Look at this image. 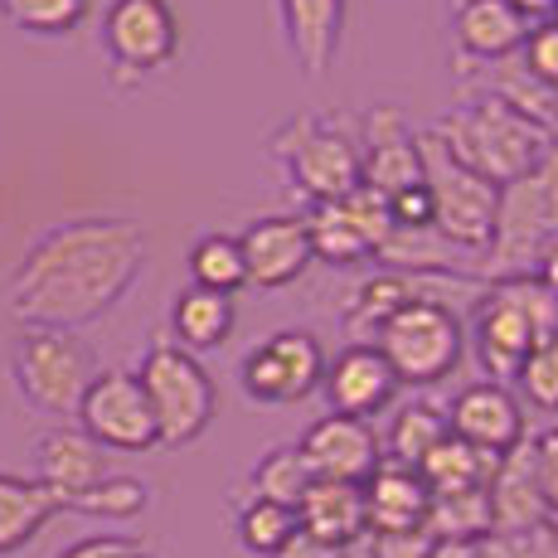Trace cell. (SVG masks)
<instances>
[{"label":"cell","instance_id":"cell-1","mask_svg":"<svg viewBox=\"0 0 558 558\" xmlns=\"http://www.w3.org/2000/svg\"><path fill=\"white\" fill-rule=\"evenodd\" d=\"M151 239L136 219H63L25 248L10 272L5 306L25 330H73L112 316L146 272Z\"/></svg>","mask_w":558,"mask_h":558},{"label":"cell","instance_id":"cell-2","mask_svg":"<svg viewBox=\"0 0 558 558\" xmlns=\"http://www.w3.org/2000/svg\"><path fill=\"white\" fill-rule=\"evenodd\" d=\"M427 136H433L457 166L476 170V175L490 180L496 190L510 185V180H520L524 170H534L558 146L534 117L514 112L510 102L490 98V93L476 102H461L452 112H442L433 126H427Z\"/></svg>","mask_w":558,"mask_h":558},{"label":"cell","instance_id":"cell-3","mask_svg":"<svg viewBox=\"0 0 558 558\" xmlns=\"http://www.w3.org/2000/svg\"><path fill=\"white\" fill-rule=\"evenodd\" d=\"M549 336H558V296L534 272L496 277L471 316L476 360L490 374V384H510L530 360V350Z\"/></svg>","mask_w":558,"mask_h":558},{"label":"cell","instance_id":"cell-4","mask_svg":"<svg viewBox=\"0 0 558 558\" xmlns=\"http://www.w3.org/2000/svg\"><path fill=\"white\" fill-rule=\"evenodd\" d=\"M132 374L156 413L160 447H190L209 433L214 413H219V389H214L199 355L180 350L170 336H156Z\"/></svg>","mask_w":558,"mask_h":558},{"label":"cell","instance_id":"cell-5","mask_svg":"<svg viewBox=\"0 0 558 558\" xmlns=\"http://www.w3.org/2000/svg\"><path fill=\"white\" fill-rule=\"evenodd\" d=\"M272 160L287 170V185L306 204H330L345 199L364 185L360 170V142L330 117H292L272 132Z\"/></svg>","mask_w":558,"mask_h":558},{"label":"cell","instance_id":"cell-6","mask_svg":"<svg viewBox=\"0 0 558 558\" xmlns=\"http://www.w3.org/2000/svg\"><path fill=\"white\" fill-rule=\"evenodd\" d=\"M384 360H389L393 379L408 389H433L461 364L466 350V326L452 306H442L437 296H417V302L399 306L369 340Z\"/></svg>","mask_w":558,"mask_h":558},{"label":"cell","instance_id":"cell-7","mask_svg":"<svg viewBox=\"0 0 558 558\" xmlns=\"http://www.w3.org/2000/svg\"><path fill=\"white\" fill-rule=\"evenodd\" d=\"M558 239V146L539 160L534 170H524L520 180L500 185L496 199V233H490V267L496 277H524L530 267H539V257L549 253Z\"/></svg>","mask_w":558,"mask_h":558},{"label":"cell","instance_id":"cell-8","mask_svg":"<svg viewBox=\"0 0 558 558\" xmlns=\"http://www.w3.org/2000/svg\"><path fill=\"white\" fill-rule=\"evenodd\" d=\"M10 379L35 413L78 417L83 393L98 379V355L73 330H20L10 350Z\"/></svg>","mask_w":558,"mask_h":558},{"label":"cell","instance_id":"cell-9","mask_svg":"<svg viewBox=\"0 0 558 558\" xmlns=\"http://www.w3.org/2000/svg\"><path fill=\"white\" fill-rule=\"evenodd\" d=\"M98 45L117 93L142 88L180 53V20L170 0H107Z\"/></svg>","mask_w":558,"mask_h":558},{"label":"cell","instance_id":"cell-10","mask_svg":"<svg viewBox=\"0 0 558 558\" xmlns=\"http://www.w3.org/2000/svg\"><path fill=\"white\" fill-rule=\"evenodd\" d=\"M423 180L433 195V233L461 253H486L496 233L500 190L481 180L476 170L457 166L433 136H423Z\"/></svg>","mask_w":558,"mask_h":558},{"label":"cell","instance_id":"cell-11","mask_svg":"<svg viewBox=\"0 0 558 558\" xmlns=\"http://www.w3.org/2000/svg\"><path fill=\"white\" fill-rule=\"evenodd\" d=\"M320 379H326V350L311 330L296 326L263 336L239 360V389L248 393V403L263 408L302 403L311 393H320Z\"/></svg>","mask_w":558,"mask_h":558},{"label":"cell","instance_id":"cell-12","mask_svg":"<svg viewBox=\"0 0 558 558\" xmlns=\"http://www.w3.org/2000/svg\"><path fill=\"white\" fill-rule=\"evenodd\" d=\"M306 233H311V253L330 267H355V263H369V257H389V248L399 243L389 204L364 185L345 199L311 204Z\"/></svg>","mask_w":558,"mask_h":558},{"label":"cell","instance_id":"cell-13","mask_svg":"<svg viewBox=\"0 0 558 558\" xmlns=\"http://www.w3.org/2000/svg\"><path fill=\"white\" fill-rule=\"evenodd\" d=\"M78 427L102 452H151L160 447L156 413L132 369H98L78 403Z\"/></svg>","mask_w":558,"mask_h":558},{"label":"cell","instance_id":"cell-14","mask_svg":"<svg viewBox=\"0 0 558 558\" xmlns=\"http://www.w3.org/2000/svg\"><path fill=\"white\" fill-rule=\"evenodd\" d=\"M360 170L364 190H374L379 199H393L403 190L423 185V136L408 126V117L393 102H379L364 117Z\"/></svg>","mask_w":558,"mask_h":558},{"label":"cell","instance_id":"cell-15","mask_svg":"<svg viewBox=\"0 0 558 558\" xmlns=\"http://www.w3.org/2000/svg\"><path fill=\"white\" fill-rule=\"evenodd\" d=\"M239 248H243L248 287H263V292H282V287H292L316 263L306 214H263V219H253L239 233Z\"/></svg>","mask_w":558,"mask_h":558},{"label":"cell","instance_id":"cell-16","mask_svg":"<svg viewBox=\"0 0 558 558\" xmlns=\"http://www.w3.org/2000/svg\"><path fill=\"white\" fill-rule=\"evenodd\" d=\"M427 514H433V490L423 486V476L413 466H399V461H379V471L364 481V524H369L374 539H427Z\"/></svg>","mask_w":558,"mask_h":558},{"label":"cell","instance_id":"cell-17","mask_svg":"<svg viewBox=\"0 0 558 558\" xmlns=\"http://www.w3.org/2000/svg\"><path fill=\"white\" fill-rule=\"evenodd\" d=\"M447 427L466 447L486 457H510L514 447H524V403L510 393V384H466V389L447 408Z\"/></svg>","mask_w":558,"mask_h":558},{"label":"cell","instance_id":"cell-18","mask_svg":"<svg viewBox=\"0 0 558 558\" xmlns=\"http://www.w3.org/2000/svg\"><path fill=\"white\" fill-rule=\"evenodd\" d=\"M296 447H302L316 481H350V486H364L384 461L379 433H374L369 423H360V417H340V413L316 417Z\"/></svg>","mask_w":558,"mask_h":558},{"label":"cell","instance_id":"cell-19","mask_svg":"<svg viewBox=\"0 0 558 558\" xmlns=\"http://www.w3.org/2000/svg\"><path fill=\"white\" fill-rule=\"evenodd\" d=\"M403 384L393 379L389 360L374 345H345L336 360H326V379H320V393H326V408L340 417H379L384 408L399 399Z\"/></svg>","mask_w":558,"mask_h":558},{"label":"cell","instance_id":"cell-20","mask_svg":"<svg viewBox=\"0 0 558 558\" xmlns=\"http://www.w3.org/2000/svg\"><path fill=\"white\" fill-rule=\"evenodd\" d=\"M282 39L296 73L306 83H326L340 59V29H345V0H277Z\"/></svg>","mask_w":558,"mask_h":558},{"label":"cell","instance_id":"cell-21","mask_svg":"<svg viewBox=\"0 0 558 558\" xmlns=\"http://www.w3.org/2000/svg\"><path fill=\"white\" fill-rule=\"evenodd\" d=\"M102 476H112L107 471V452L83 427H49L35 442V481L59 500L63 514H69V506L83 490L98 486Z\"/></svg>","mask_w":558,"mask_h":558},{"label":"cell","instance_id":"cell-22","mask_svg":"<svg viewBox=\"0 0 558 558\" xmlns=\"http://www.w3.org/2000/svg\"><path fill=\"white\" fill-rule=\"evenodd\" d=\"M452 29H457L461 59L506 63L510 53H520L524 35H530V20L510 0H461L452 15Z\"/></svg>","mask_w":558,"mask_h":558},{"label":"cell","instance_id":"cell-23","mask_svg":"<svg viewBox=\"0 0 558 558\" xmlns=\"http://www.w3.org/2000/svg\"><path fill=\"white\" fill-rule=\"evenodd\" d=\"M296 524L306 539L326 544V549H350L355 539L369 534L364 524V486L350 481H316L296 506Z\"/></svg>","mask_w":558,"mask_h":558},{"label":"cell","instance_id":"cell-24","mask_svg":"<svg viewBox=\"0 0 558 558\" xmlns=\"http://www.w3.org/2000/svg\"><path fill=\"white\" fill-rule=\"evenodd\" d=\"M239 326V306L233 296L204 292V287H185L170 302V340L190 355H209V350H223Z\"/></svg>","mask_w":558,"mask_h":558},{"label":"cell","instance_id":"cell-25","mask_svg":"<svg viewBox=\"0 0 558 558\" xmlns=\"http://www.w3.org/2000/svg\"><path fill=\"white\" fill-rule=\"evenodd\" d=\"M63 514V506L35 476L0 471V554H20Z\"/></svg>","mask_w":558,"mask_h":558},{"label":"cell","instance_id":"cell-26","mask_svg":"<svg viewBox=\"0 0 558 558\" xmlns=\"http://www.w3.org/2000/svg\"><path fill=\"white\" fill-rule=\"evenodd\" d=\"M417 476H423V486L433 490V500L481 496V490L490 486V476H496V457L466 447L461 437H447V442L417 466Z\"/></svg>","mask_w":558,"mask_h":558},{"label":"cell","instance_id":"cell-27","mask_svg":"<svg viewBox=\"0 0 558 558\" xmlns=\"http://www.w3.org/2000/svg\"><path fill=\"white\" fill-rule=\"evenodd\" d=\"M452 437V427H447V413L442 408H433V403H408L399 408V417H393V427H389V437H384V461H399V466H423L427 457L437 452V447Z\"/></svg>","mask_w":558,"mask_h":558},{"label":"cell","instance_id":"cell-28","mask_svg":"<svg viewBox=\"0 0 558 558\" xmlns=\"http://www.w3.org/2000/svg\"><path fill=\"white\" fill-rule=\"evenodd\" d=\"M311 486H316V476H311V466H306V457H302V447H296V442L267 447V452L253 461V471H248V490H253V496L257 500H272V506H287V510L302 506V496Z\"/></svg>","mask_w":558,"mask_h":558},{"label":"cell","instance_id":"cell-29","mask_svg":"<svg viewBox=\"0 0 558 558\" xmlns=\"http://www.w3.org/2000/svg\"><path fill=\"white\" fill-rule=\"evenodd\" d=\"M233 534H239V549L248 558H277L287 544L296 539V534H302V524H296V510L248 496V500H239Z\"/></svg>","mask_w":558,"mask_h":558},{"label":"cell","instance_id":"cell-30","mask_svg":"<svg viewBox=\"0 0 558 558\" xmlns=\"http://www.w3.org/2000/svg\"><path fill=\"white\" fill-rule=\"evenodd\" d=\"M190 287H204V292H219V296H233L248 287L243 248L233 233H204L190 248Z\"/></svg>","mask_w":558,"mask_h":558},{"label":"cell","instance_id":"cell-31","mask_svg":"<svg viewBox=\"0 0 558 558\" xmlns=\"http://www.w3.org/2000/svg\"><path fill=\"white\" fill-rule=\"evenodd\" d=\"M93 0H0V15L35 39H69L88 20Z\"/></svg>","mask_w":558,"mask_h":558},{"label":"cell","instance_id":"cell-32","mask_svg":"<svg viewBox=\"0 0 558 558\" xmlns=\"http://www.w3.org/2000/svg\"><path fill=\"white\" fill-rule=\"evenodd\" d=\"M151 506V486L136 476H102L93 490H83L69 514H93V520H136Z\"/></svg>","mask_w":558,"mask_h":558},{"label":"cell","instance_id":"cell-33","mask_svg":"<svg viewBox=\"0 0 558 558\" xmlns=\"http://www.w3.org/2000/svg\"><path fill=\"white\" fill-rule=\"evenodd\" d=\"M481 558H558V524H530V530H490L476 539Z\"/></svg>","mask_w":558,"mask_h":558},{"label":"cell","instance_id":"cell-34","mask_svg":"<svg viewBox=\"0 0 558 558\" xmlns=\"http://www.w3.org/2000/svg\"><path fill=\"white\" fill-rule=\"evenodd\" d=\"M514 384H520L524 403H534L539 413H558V336L539 340V345L530 350V360L520 364Z\"/></svg>","mask_w":558,"mask_h":558},{"label":"cell","instance_id":"cell-35","mask_svg":"<svg viewBox=\"0 0 558 558\" xmlns=\"http://www.w3.org/2000/svg\"><path fill=\"white\" fill-rule=\"evenodd\" d=\"M520 69L530 73L534 83H544V88H558V25L554 20L530 25V35H524V45H520Z\"/></svg>","mask_w":558,"mask_h":558},{"label":"cell","instance_id":"cell-36","mask_svg":"<svg viewBox=\"0 0 558 558\" xmlns=\"http://www.w3.org/2000/svg\"><path fill=\"white\" fill-rule=\"evenodd\" d=\"M530 457H534V476H539V496L549 514H558V427L544 437L530 442Z\"/></svg>","mask_w":558,"mask_h":558},{"label":"cell","instance_id":"cell-37","mask_svg":"<svg viewBox=\"0 0 558 558\" xmlns=\"http://www.w3.org/2000/svg\"><path fill=\"white\" fill-rule=\"evenodd\" d=\"M146 544L142 539H122V534H88V539L69 544L59 558H142Z\"/></svg>","mask_w":558,"mask_h":558},{"label":"cell","instance_id":"cell-38","mask_svg":"<svg viewBox=\"0 0 558 558\" xmlns=\"http://www.w3.org/2000/svg\"><path fill=\"white\" fill-rule=\"evenodd\" d=\"M423 558H481L476 539H427Z\"/></svg>","mask_w":558,"mask_h":558},{"label":"cell","instance_id":"cell-39","mask_svg":"<svg viewBox=\"0 0 558 558\" xmlns=\"http://www.w3.org/2000/svg\"><path fill=\"white\" fill-rule=\"evenodd\" d=\"M336 554H340V549H326V544H316V539H306V534H296V539L287 544V549L277 554V558H336Z\"/></svg>","mask_w":558,"mask_h":558},{"label":"cell","instance_id":"cell-40","mask_svg":"<svg viewBox=\"0 0 558 558\" xmlns=\"http://www.w3.org/2000/svg\"><path fill=\"white\" fill-rule=\"evenodd\" d=\"M534 277H539V282H544V287H549V292L558 296V239L549 243V253L539 257V272H534Z\"/></svg>","mask_w":558,"mask_h":558},{"label":"cell","instance_id":"cell-41","mask_svg":"<svg viewBox=\"0 0 558 558\" xmlns=\"http://www.w3.org/2000/svg\"><path fill=\"white\" fill-rule=\"evenodd\" d=\"M549 136L558 142V88L549 93Z\"/></svg>","mask_w":558,"mask_h":558},{"label":"cell","instance_id":"cell-42","mask_svg":"<svg viewBox=\"0 0 558 558\" xmlns=\"http://www.w3.org/2000/svg\"><path fill=\"white\" fill-rule=\"evenodd\" d=\"M549 20H554V25H558V5H554V15H549Z\"/></svg>","mask_w":558,"mask_h":558},{"label":"cell","instance_id":"cell-43","mask_svg":"<svg viewBox=\"0 0 558 558\" xmlns=\"http://www.w3.org/2000/svg\"><path fill=\"white\" fill-rule=\"evenodd\" d=\"M142 558H151V554H142Z\"/></svg>","mask_w":558,"mask_h":558},{"label":"cell","instance_id":"cell-44","mask_svg":"<svg viewBox=\"0 0 558 558\" xmlns=\"http://www.w3.org/2000/svg\"><path fill=\"white\" fill-rule=\"evenodd\" d=\"M554 524H558V520H554Z\"/></svg>","mask_w":558,"mask_h":558}]
</instances>
